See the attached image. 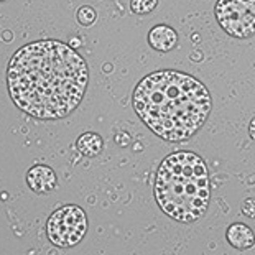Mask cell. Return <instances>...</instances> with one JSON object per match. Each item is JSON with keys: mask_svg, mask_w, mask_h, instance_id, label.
<instances>
[{"mask_svg": "<svg viewBox=\"0 0 255 255\" xmlns=\"http://www.w3.org/2000/svg\"><path fill=\"white\" fill-rule=\"evenodd\" d=\"M89 69L84 58L58 40L21 46L7 68L13 104L40 121H59L76 111L86 94Z\"/></svg>", "mask_w": 255, "mask_h": 255, "instance_id": "6da1fadb", "label": "cell"}, {"mask_svg": "<svg viewBox=\"0 0 255 255\" xmlns=\"http://www.w3.org/2000/svg\"><path fill=\"white\" fill-rule=\"evenodd\" d=\"M132 106L155 135L166 142H183L206 124L213 97L194 76L163 69L145 76L135 86Z\"/></svg>", "mask_w": 255, "mask_h": 255, "instance_id": "7a4b0ae2", "label": "cell"}, {"mask_svg": "<svg viewBox=\"0 0 255 255\" xmlns=\"http://www.w3.org/2000/svg\"><path fill=\"white\" fill-rule=\"evenodd\" d=\"M153 193L168 218L181 224L196 222L209 208V168L194 151L168 155L156 171Z\"/></svg>", "mask_w": 255, "mask_h": 255, "instance_id": "3957f363", "label": "cell"}, {"mask_svg": "<svg viewBox=\"0 0 255 255\" xmlns=\"http://www.w3.org/2000/svg\"><path fill=\"white\" fill-rule=\"evenodd\" d=\"M88 232V216L76 204L58 208L46 222V234L53 246L66 249L74 247Z\"/></svg>", "mask_w": 255, "mask_h": 255, "instance_id": "277c9868", "label": "cell"}, {"mask_svg": "<svg viewBox=\"0 0 255 255\" xmlns=\"http://www.w3.org/2000/svg\"><path fill=\"white\" fill-rule=\"evenodd\" d=\"M214 15L232 38L246 40L255 35V0H218Z\"/></svg>", "mask_w": 255, "mask_h": 255, "instance_id": "5b68a950", "label": "cell"}, {"mask_svg": "<svg viewBox=\"0 0 255 255\" xmlns=\"http://www.w3.org/2000/svg\"><path fill=\"white\" fill-rule=\"evenodd\" d=\"M26 184L33 193L46 194L56 188V173L48 165H35L26 173Z\"/></svg>", "mask_w": 255, "mask_h": 255, "instance_id": "8992f818", "label": "cell"}, {"mask_svg": "<svg viewBox=\"0 0 255 255\" xmlns=\"http://www.w3.org/2000/svg\"><path fill=\"white\" fill-rule=\"evenodd\" d=\"M148 45L155 51L168 53L178 45V33L170 25H155L148 31Z\"/></svg>", "mask_w": 255, "mask_h": 255, "instance_id": "52a82bcc", "label": "cell"}, {"mask_svg": "<svg viewBox=\"0 0 255 255\" xmlns=\"http://www.w3.org/2000/svg\"><path fill=\"white\" fill-rule=\"evenodd\" d=\"M226 241L229 242L231 247L237 249V251H247V249L254 247L255 234L247 224H244V222H234V224L227 227Z\"/></svg>", "mask_w": 255, "mask_h": 255, "instance_id": "ba28073f", "label": "cell"}, {"mask_svg": "<svg viewBox=\"0 0 255 255\" xmlns=\"http://www.w3.org/2000/svg\"><path fill=\"white\" fill-rule=\"evenodd\" d=\"M76 146H78V151L81 155L84 156H97L102 151V146H104V140L99 133H94V132H86L83 133L81 137L78 138L76 142Z\"/></svg>", "mask_w": 255, "mask_h": 255, "instance_id": "9c48e42d", "label": "cell"}, {"mask_svg": "<svg viewBox=\"0 0 255 255\" xmlns=\"http://www.w3.org/2000/svg\"><path fill=\"white\" fill-rule=\"evenodd\" d=\"M158 7V0H130V10L137 15L151 13Z\"/></svg>", "mask_w": 255, "mask_h": 255, "instance_id": "30bf717a", "label": "cell"}, {"mask_svg": "<svg viewBox=\"0 0 255 255\" xmlns=\"http://www.w3.org/2000/svg\"><path fill=\"white\" fill-rule=\"evenodd\" d=\"M76 17H78V21L81 25L89 26V25H92L96 21V10L92 7H89V5H86V7H81L78 10Z\"/></svg>", "mask_w": 255, "mask_h": 255, "instance_id": "8fae6325", "label": "cell"}, {"mask_svg": "<svg viewBox=\"0 0 255 255\" xmlns=\"http://www.w3.org/2000/svg\"><path fill=\"white\" fill-rule=\"evenodd\" d=\"M242 214L247 218L255 219V198H247L242 203Z\"/></svg>", "mask_w": 255, "mask_h": 255, "instance_id": "7c38bea8", "label": "cell"}, {"mask_svg": "<svg viewBox=\"0 0 255 255\" xmlns=\"http://www.w3.org/2000/svg\"><path fill=\"white\" fill-rule=\"evenodd\" d=\"M249 135H251L252 140H255V117H252L251 124H249Z\"/></svg>", "mask_w": 255, "mask_h": 255, "instance_id": "4fadbf2b", "label": "cell"}, {"mask_svg": "<svg viewBox=\"0 0 255 255\" xmlns=\"http://www.w3.org/2000/svg\"><path fill=\"white\" fill-rule=\"evenodd\" d=\"M0 2H3V0H0Z\"/></svg>", "mask_w": 255, "mask_h": 255, "instance_id": "5bb4252c", "label": "cell"}]
</instances>
